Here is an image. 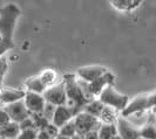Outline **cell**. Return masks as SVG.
Returning <instances> with one entry per match:
<instances>
[{"label":"cell","mask_w":156,"mask_h":139,"mask_svg":"<svg viewBox=\"0 0 156 139\" xmlns=\"http://www.w3.org/2000/svg\"><path fill=\"white\" fill-rule=\"evenodd\" d=\"M4 109L6 110L11 120L16 122V123L20 124L23 120L31 117V112L28 111V109L26 108L23 100H18V102L12 103V104H7L6 107H4Z\"/></svg>","instance_id":"8"},{"label":"cell","mask_w":156,"mask_h":139,"mask_svg":"<svg viewBox=\"0 0 156 139\" xmlns=\"http://www.w3.org/2000/svg\"><path fill=\"white\" fill-rule=\"evenodd\" d=\"M115 81L114 74H112L110 71H107L105 75H102L101 77L96 78L95 81L88 83V93L93 96L94 98L99 97L100 93L105 90V88H107L108 85H113Z\"/></svg>","instance_id":"10"},{"label":"cell","mask_w":156,"mask_h":139,"mask_svg":"<svg viewBox=\"0 0 156 139\" xmlns=\"http://www.w3.org/2000/svg\"><path fill=\"white\" fill-rule=\"evenodd\" d=\"M54 139H56V138H54Z\"/></svg>","instance_id":"40"},{"label":"cell","mask_w":156,"mask_h":139,"mask_svg":"<svg viewBox=\"0 0 156 139\" xmlns=\"http://www.w3.org/2000/svg\"><path fill=\"white\" fill-rule=\"evenodd\" d=\"M83 139H100L99 138V133L98 131H92L83 136Z\"/></svg>","instance_id":"33"},{"label":"cell","mask_w":156,"mask_h":139,"mask_svg":"<svg viewBox=\"0 0 156 139\" xmlns=\"http://www.w3.org/2000/svg\"><path fill=\"white\" fill-rule=\"evenodd\" d=\"M74 124L76 127V134L83 137L89 132L98 131L101 125V122L98 117H94L89 114L81 111L74 117Z\"/></svg>","instance_id":"4"},{"label":"cell","mask_w":156,"mask_h":139,"mask_svg":"<svg viewBox=\"0 0 156 139\" xmlns=\"http://www.w3.org/2000/svg\"><path fill=\"white\" fill-rule=\"evenodd\" d=\"M74 117H75V114H74L73 109L69 108L68 105H60V107H56V109H55L52 123L54 124L56 127L60 129L66 123L74 119Z\"/></svg>","instance_id":"12"},{"label":"cell","mask_w":156,"mask_h":139,"mask_svg":"<svg viewBox=\"0 0 156 139\" xmlns=\"http://www.w3.org/2000/svg\"><path fill=\"white\" fill-rule=\"evenodd\" d=\"M37 139H53L49 134H48V132L44 129V130H39L38 132V138Z\"/></svg>","instance_id":"32"},{"label":"cell","mask_w":156,"mask_h":139,"mask_svg":"<svg viewBox=\"0 0 156 139\" xmlns=\"http://www.w3.org/2000/svg\"><path fill=\"white\" fill-rule=\"evenodd\" d=\"M25 86H26V91H31V93H42L47 90L46 84L41 81V78L38 76H33V77H30L26 82H25Z\"/></svg>","instance_id":"16"},{"label":"cell","mask_w":156,"mask_h":139,"mask_svg":"<svg viewBox=\"0 0 156 139\" xmlns=\"http://www.w3.org/2000/svg\"><path fill=\"white\" fill-rule=\"evenodd\" d=\"M107 71H108V69L106 67L99 66V64H93V66H86V67L79 68L75 75L80 80L85 81L87 83H90V82L95 81L96 78L101 77Z\"/></svg>","instance_id":"9"},{"label":"cell","mask_w":156,"mask_h":139,"mask_svg":"<svg viewBox=\"0 0 156 139\" xmlns=\"http://www.w3.org/2000/svg\"><path fill=\"white\" fill-rule=\"evenodd\" d=\"M105 107H106V105L102 103L101 100H99V98H96V100H93L92 102H89L86 107L83 108L82 111L86 112V114H89V115H92V116H94V117L100 118Z\"/></svg>","instance_id":"19"},{"label":"cell","mask_w":156,"mask_h":139,"mask_svg":"<svg viewBox=\"0 0 156 139\" xmlns=\"http://www.w3.org/2000/svg\"><path fill=\"white\" fill-rule=\"evenodd\" d=\"M8 70V60L7 57L4 55L0 57V89H2V83H4V78Z\"/></svg>","instance_id":"24"},{"label":"cell","mask_w":156,"mask_h":139,"mask_svg":"<svg viewBox=\"0 0 156 139\" xmlns=\"http://www.w3.org/2000/svg\"><path fill=\"white\" fill-rule=\"evenodd\" d=\"M70 139H83V137L82 136H79V134H75L74 137H72Z\"/></svg>","instance_id":"35"},{"label":"cell","mask_w":156,"mask_h":139,"mask_svg":"<svg viewBox=\"0 0 156 139\" xmlns=\"http://www.w3.org/2000/svg\"><path fill=\"white\" fill-rule=\"evenodd\" d=\"M150 114H153V115L156 117V105L153 109H151V110H150Z\"/></svg>","instance_id":"34"},{"label":"cell","mask_w":156,"mask_h":139,"mask_svg":"<svg viewBox=\"0 0 156 139\" xmlns=\"http://www.w3.org/2000/svg\"><path fill=\"white\" fill-rule=\"evenodd\" d=\"M98 98L101 100L106 107L115 109L120 114L125 110L130 100L127 95L119 93L113 85H108L107 88H105V90L100 93V96Z\"/></svg>","instance_id":"3"},{"label":"cell","mask_w":156,"mask_h":139,"mask_svg":"<svg viewBox=\"0 0 156 139\" xmlns=\"http://www.w3.org/2000/svg\"><path fill=\"white\" fill-rule=\"evenodd\" d=\"M140 137L144 139H156V122L153 114H150L148 120L140 127Z\"/></svg>","instance_id":"14"},{"label":"cell","mask_w":156,"mask_h":139,"mask_svg":"<svg viewBox=\"0 0 156 139\" xmlns=\"http://www.w3.org/2000/svg\"><path fill=\"white\" fill-rule=\"evenodd\" d=\"M75 134H76V127H75V124H74V119H72L70 122L66 123L62 127L59 129V136L72 138Z\"/></svg>","instance_id":"22"},{"label":"cell","mask_w":156,"mask_h":139,"mask_svg":"<svg viewBox=\"0 0 156 139\" xmlns=\"http://www.w3.org/2000/svg\"><path fill=\"white\" fill-rule=\"evenodd\" d=\"M147 110H150L148 103V93H142V95L136 96L134 100H129L128 105L120 115L127 118L128 116H132L134 114H142Z\"/></svg>","instance_id":"7"},{"label":"cell","mask_w":156,"mask_h":139,"mask_svg":"<svg viewBox=\"0 0 156 139\" xmlns=\"http://www.w3.org/2000/svg\"><path fill=\"white\" fill-rule=\"evenodd\" d=\"M56 139H70V138H67V137H62V136H58Z\"/></svg>","instance_id":"36"},{"label":"cell","mask_w":156,"mask_h":139,"mask_svg":"<svg viewBox=\"0 0 156 139\" xmlns=\"http://www.w3.org/2000/svg\"><path fill=\"white\" fill-rule=\"evenodd\" d=\"M11 49H13V48H12V47H9L8 45H6L5 42H2V40L0 39V57H1V56H4V55L6 54V52L11 50Z\"/></svg>","instance_id":"31"},{"label":"cell","mask_w":156,"mask_h":139,"mask_svg":"<svg viewBox=\"0 0 156 139\" xmlns=\"http://www.w3.org/2000/svg\"><path fill=\"white\" fill-rule=\"evenodd\" d=\"M23 102L31 114H42L47 103L42 95L31 93V91H26Z\"/></svg>","instance_id":"11"},{"label":"cell","mask_w":156,"mask_h":139,"mask_svg":"<svg viewBox=\"0 0 156 139\" xmlns=\"http://www.w3.org/2000/svg\"><path fill=\"white\" fill-rule=\"evenodd\" d=\"M47 103H51L55 107L66 105L67 103V95H66V88L63 80H61L59 83H56L53 86L47 88V90L42 93Z\"/></svg>","instance_id":"5"},{"label":"cell","mask_w":156,"mask_h":139,"mask_svg":"<svg viewBox=\"0 0 156 139\" xmlns=\"http://www.w3.org/2000/svg\"><path fill=\"white\" fill-rule=\"evenodd\" d=\"M20 14V8L13 2L0 7V39L12 48H14L13 34Z\"/></svg>","instance_id":"2"},{"label":"cell","mask_w":156,"mask_h":139,"mask_svg":"<svg viewBox=\"0 0 156 139\" xmlns=\"http://www.w3.org/2000/svg\"><path fill=\"white\" fill-rule=\"evenodd\" d=\"M39 77L41 78V81L46 84L47 88L53 86V85H55L56 83H59V75H58V73H56L54 69H51V68L42 70V71L40 73Z\"/></svg>","instance_id":"20"},{"label":"cell","mask_w":156,"mask_h":139,"mask_svg":"<svg viewBox=\"0 0 156 139\" xmlns=\"http://www.w3.org/2000/svg\"><path fill=\"white\" fill-rule=\"evenodd\" d=\"M139 139H144V138H141V137H140V138H139Z\"/></svg>","instance_id":"38"},{"label":"cell","mask_w":156,"mask_h":139,"mask_svg":"<svg viewBox=\"0 0 156 139\" xmlns=\"http://www.w3.org/2000/svg\"><path fill=\"white\" fill-rule=\"evenodd\" d=\"M26 90L23 89H13V88H2L0 89V103L2 104H12L18 100L25 98Z\"/></svg>","instance_id":"13"},{"label":"cell","mask_w":156,"mask_h":139,"mask_svg":"<svg viewBox=\"0 0 156 139\" xmlns=\"http://www.w3.org/2000/svg\"><path fill=\"white\" fill-rule=\"evenodd\" d=\"M62 80L66 88V95H67L66 105L73 109L76 116L79 112L83 110V108L89 102H92L95 98L88 93V83L80 78H76V75L66 74L62 76Z\"/></svg>","instance_id":"1"},{"label":"cell","mask_w":156,"mask_h":139,"mask_svg":"<svg viewBox=\"0 0 156 139\" xmlns=\"http://www.w3.org/2000/svg\"><path fill=\"white\" fill-rule=\"evenodd\" d=\"M20 129H21V130H26V129H37V126H35V124L33 122V119L30 117V118L25 119V120H23V122L20 123Z\"/></svg>","instance_id":"29"},{"label":"cell","mask_w":156,"mask_h":139,"mask_svg":"<svg viewBox=\"0 0 156 139\" xmlns=\"http://www.w3.org/2000/svg\"><path fill=\"white\" fill-rule=\"evenodd\" d=\"M148 103H149V109H150V110L156 105V91L148 93Z\"/></svg>","instance_id":"30"},{"label":"cell","mask_w":156,"mask_h":139,"mask_svg":"<svg viewBox=\"0 0 156 139\" xmlns=\"http://www.w3.org/2000/svg\"><path fill=\"white\" fill-rule=\"evenodd\" d=\"M9 122H12L11 120V118L8 116V114L6 112V110L2 108H0V127H2V126H5L6 124H8Z\"/></svg>","instance_id":"27"},{"label":"cell","mask_w":156,"mask_h":139,"mask_svg":"<svg viewBox=\"0 0 156 139\" xmlns=\"http://www.w3.org/2000/svg\"><path fill=\"white\" fill-rule=\"evenodd\" d=\"M38 129H26L21 130L18 139H37L38 138Z\"/></svg>","instance_id":"25"},{"label":"cell","mask_w":156,"mask_h":139,"mask_svg":"<svg viewBox=\"0 0 156 139\" xmlns=\"http://www.w3.org/2000/svg\"><path fill=\"white\" fill-rule=\"evenodd\" d=\"M21 132L20 124L16 122H9L5 126L0 127V137L2 139H18Z\"/></svg>","instance_id":"15"},{"label":"cell","mask_w":156,"mask_h":139,"mask_svg":"<svg viewBox=\"0 0 156 139\" xmlns=\"http://www.w3.org/2000/svg\"><path fill=\"white\" fill-rule=\"evenodd\" d=\"M112 6L122 12H130L141 4V0H110Z\"/></svg>","instance_id":"17"},{"label":"cell","mask_w":156,"mask_h":139,"mask_svg":"<svg viewBox=\"0 0 156 139\" xmlns=\"http://www.w3.org/2000/svg\"><path fill=\"white\" fill-rule=\"evenodd\" d=\"M31 118L33 119V122H34L38 130H44L49 124V122L47 120L46 117L44 116L42 114H31Z\"/></svg>","instance_id":"23"},{"label":"cell","mask_w":156,"mask_h":139,"mask_svg":"<svg viewBox=\"0 0 156 139\" xmlns=\"http://www.w3.org/2000/svg\"><path fill=\"white\" fill-rule=\"evenodd\" d=\"M55 109H56L55 105L51 104V103H46V107H45V109H44L42 115L46 117V119L49 122V123H52V119H53V116H54V112H55Z\"/></svg>","instance_id":"26"},{"label":"cell","mask_w":156,"mask_h":139,"mask_svg":"<svg viewBox=\"0 0 156 139\" xmlns=\"http://www.w3.org/2000/svg\"><path fill=\"white\" fill-rule=\"evenodd\" d=\"M99 138L100 139H113L115 136H117V126L116 123H101L99 130Z\"/></svg>","instance_id":"18"},{"label":"cell","mask_w":156,"mask_h":139,"mask_svg":"<svg viewBox=\"0 0 156 139\" xmlns=\"http://www.w3.org/2000/svg\"><path fill=\"white\" fill-rule=\"evenodd\" d=\"M117 112L115 109L110 108V107H105L103 111H102L101 116H100V122L101 123H107V124H112V123H116L117 119Z\"/></svg>","instance_id":"21"},{"label":"cell","mask_w":156,"mask_h":139,"mask_svg":"<svg viewBox=\"0 0 156 139\" xmlns=\"http://www.w3.org/2000/svg\"><path fill=\"white\" fill-rule=\"evenodd\" d=\"M45 130L48 132V134H49V136H51L53 139L56 138V137L59 136V127H56L53 123L48 124L46 127H45Z\"/></svg>","instance_id":"28"},{"label":"cell","mask_w":156,"mask_h":139,"mask_svg":"<svg viewBox=\"0 0 156 139\" xmlns=\"http://www.w3.org/2000/svg\"><path fill=\"white\" fill-rule=\"evenodd\" d=\"M0 139H2V138H1V137H0Z\"/></svg>","instance_id":"39"},{"label":"cell","mask_w":156,"mask_h":139,"mask_svg":"<svg viewBox=\"0 0 156 139\" xmlns=\"http://www.w3.org/2000/svg\"><path fill=\"white\" fill-rule=\"evenodd\" d=\"M113 139H122V138H121V137H120V136L117 134V136H115V137H114V138H113Z\"/></svg>","instance_id":"37"},{"label":"cell","mask_w":156,"mask_h":139,"mask_svg":"<svg viewBox=\"0 0 156 139\" xmlns=\"http://www.w3.org/2000/svg\"><path fill=\"white\" fill-rule=\"evenodd\" d=\"M117 134L122 139H139L140 138V127L130 123L126 117L120 116L116 119Z\"/></svg>","instance_id":"6"}]
</instances>
